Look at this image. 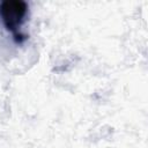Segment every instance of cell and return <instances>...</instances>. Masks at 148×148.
I'll list each match as a JSON object with an SVG mask.
<instances>
[{"instance_id":"1","label":"cell","mask_w":148,"mask_h":148,"mask_svg":"<svg viewBox=\"0 0 148 148\" xmlns=\"http://www.w3.org/2000/svg\"><path fill=\"white\" fill-rule=\"evenodd\" d=\"M28 6L21 0H7L0 3V16L8 30L15 31L24 21Z\"/></svg>"}]
</instances>
